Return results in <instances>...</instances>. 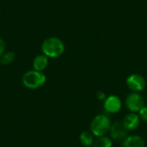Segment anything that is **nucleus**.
<instances>
[{
    "mask_svg": "<svg viewBox=\"0 0 147 147\" xmlns=\"http://www.w3.org/2000/svg\"><path fill=\"white\" fill-rule=\"evenodd\" d=\"M40 49L42 53L47 57L58 58L64 53L65 44L58 37H49L43 40Z\"/></svg>",
    "mask_w": 147,
    "mask_h": 147,
    "instance_id": "nucleus-1",
    "label": "nucleus"
},
{
    "mask_svg": "<svg viewBox=\"0 0 147 147\" xmlns=\"http://www.w3.org/2000/svg\"><path fill=\"white\" fill-rule=\"evenodd\" d=\"M46 76L42 71L30 70L25 72L22 78V84L30 90H36L42 87L46 83Z\"/></svg>",
    "mask_w": 147,
    "mask_h": 147,
    "instance_id": "nucleus-2",
    "label": "nucleus"
},
{
    "mask_svg": "<svg viewBox=\"0 0 147 147\" xmlns=\"http://www.w3.org/2000/svg\"><path fill=\"white\" fill-rule=\"evenodd\" d=\"M111 125V121L107 115H98L90 123V132L96 137H102L109 132Z\"/></svg>",
    "mask_w": 147,
    "mask_h": 147,
    "instance_id": "nucleus-3",
    "label": "nucleus"
},
{
    "mask_svg": "<svg viewBox=\"0 0 147 147\" xmlns=\"http://www.w3.org/2000/svg\"><path fill=\"white\" fill-rule=\"evenodd\" d=\"M145 99L138 92H132L126 98V106L132 113H139L145 107Z\"/></svg>",
    "mask_w": 147,
    "mask_h": 147,
    "instance_id": "nucleus-4",
    "label": "nucleus"
},
{
    "mask_svg": "<svg viewBox=\"0 0 147 147\" xmlns=\"http://www.w3.org/2000/svg\"><path fill=\"white\" fill-rule=\"evenodd\" d=\"M127 85L133 92H140L146 88V82L143 76L132 74L127 78Z\"/></svg>",
    "mask_w": 147,
    "mask_h": 147,
    "instance_id": "nucleus-5",
    "label": "nucleus"
},
{
    "mask_svg": "<svg viewBox=\"0 0 147 147\" xmlns=\"http://www.w3.org/2000/svg\"><path fill=\"white\" fill-rule=\"evenodd\" d=\"M109 134L111 139L115 141H123L128 136V131L123 126L122 121H115L112 123Z\"/></svg>",
    "mask_w": 147,
    "mask_h": 147,
    "instance_id": "nucleus-6",
    "label": "nucleus"
},
{
    "mask_svg": "<svg viewBox=\"0 0 147 147\" xmlns=\"http://www.w3.org/2000/svg\"><path fill=\"white\" fill-rule=\"evenodd\" d=\"M103 107L108 113L115 114L121 109V101L116 96H109L104 100Z\"/></svg>",
    "mask_w": 147,
    "mask_h": 147,
    "instance_id": "nucleus-7",
    "label": "nucleus"
},
{
    "mask_svg": "<svg viewBox=\"0 0 147 147\" xmlns=\"http://www.w3.org/2000/svg\"><path fill=\"white\" fill-rule=\"evenodd\" d=\"M123 126L125 127V128L130 132V131H135L140 124V118L139 116V115H137L136 113H129L127 114L123 121H122Z\"/></svg>",
    "mask_w": 147,
    "mask_h": 147,
    "instance_id": "nucleus-8",
    "label": "nucleus"
},
{
    "mask_svg": "<svg viewBox=\"0 0 147 147\" xmlns=\"http://www.w3.org/2000/svg\"><path fill=\"white\" fill-rule=\"evenodd\" d=\"M146 143L143 138L139 135L127 136L122 141V147H145Z\"/></svg>",
    "mask_w": 147,
    "mask_h": 147,
    "instance_id": "nucleus-9",
    "label": "nucleus"
},
{
    "mask_svg": "<svg viewBox=\"0 0 147 147\" xmlns=\"http://www.w3.org/2000/svg\"><path fill=\"white\" fill-rule=\"evenodd\" d=\"M48 65V57L46 55L39 54L33 60V67L34 70L38 71H43Z\"/></svg>",
    "mask_w": 147,
    "mask_h": 147,
    "instance_id": "nucleus-10",
    "label": "nucleus"
},
{
    "mask_svg": "<svg viewBox=\"0 0 147 147\" xmlns=\"http://www.w3.org/2000/svg\"><path fill=\"white\" fill-rule=\"evenodd\" d=\"M81 144L84 147H90L94 144V134L90 131H84L79 136Z\"/></svg>",
    "mask_w": 147,
    "mask_h": 147,
    "instance_id": "nucleus-11",
    "label": "nucleus"
},
{
    "mask_svg": "<svg viewBox=\"0 0 147 147\" xmlns=\"http://www.w3.org/2000/svg\"><path fill=\"white\" fill-rule=\"evenodd\" d=\"M112 139L104 135L102 137H97V139L95 140L92 147H112Z\"/></svg>",
    "mask_w": 147,
    "mask_h": 147,
    "instance_id": "nucleus-12",
    "label": "nucleus"
},
{
    "mask_svg": "<svg viewBox=\"0 0 147 147\" xmlns=\"http://www.w3.org/2000/svg\"><path fill=\"white\" fill-rule=\"evenodd\" d=\"M15 53L11 51L4 52L3 54L0 57V64L3 65H7L12 63L15 59Z\"/></svg>",
    "mask_w": 147,
    "mask_h": 147,
    "instance_id": "nucleus-13",
    "label": "nucleus"
},
{
    "mask_svg": "<svg viewBox=\"0 0 147 147\" xmlns=\"http://www.w3.org/2000/svg\"><path fill=\"white\" fill-rule=\"evenodd\" d=\"M139 116L140 118V121H143L145 122H147V107H144L140 109L139 112Z\"/></svg>",
    "mask_w": 147,
    "mask_h": 147,
    "instance_id": "nucleus-14",
    "label": "nucleus"
},
{
    "mask_svg": "<svg viewBox=\"0 0 147 147\" xmlns=\"http://www.w3.org/2000/svg\"><path fill=\"white\" fill-rule=\"evenodd\" d=\"M5 47H6V44L5 41L0 38V57L3 54V53L5 52Z\"/></svg>",
    "mask_w": 147,
    "mask_h": 147,
    "instance_id": "nucleus-15",
    "label": "nucleus"
},
{
    "mask_svg": "<svg viewBox=\"0 0 147 147\" xmlns=\"http://www.w3.org/2000/svg\"><path fill=\"white\" fill-rule=\"evenodd\" d=\"M96 96H97V98L100 99V100H105V99H106V95H105L104 92H102V91H98V92L96 93Z\"/></svg>",
    "mask_w": 147,
    "mask_h": 147,
    "instance_id": "nucleus-16",
    "label": "nucleus"
}]
</instances>
